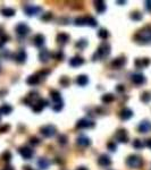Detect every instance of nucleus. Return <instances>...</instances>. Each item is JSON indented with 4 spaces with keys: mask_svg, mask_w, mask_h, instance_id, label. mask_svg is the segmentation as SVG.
Listing matches in <instances>:
<instances>
[{
    "mask_svg": "<svg viewBox=\"0 0 151 170\" xmlns=\"http://www.w3.org/2000/svg\"><path fill=\"white\" fill-rule=\"evenodd\" d=\"M135 41L142 44H150L151 43V26H146L144 29L140 30L134 36Z\"/></svg>",
    "mask_w": 151,
    "mask_h": 170,
    "instance_id": "nucleus-1",
    "label": "nucleus"
},
{
    "mask_svg": "<svg viewBox=\"0 0 151 170\" xmlns=\"http://www.w3.org/2000/svg\"><path fill=\"white\" fill-rule=\"evenodd\" d=\"M110 44L107 42H104L101 43L99 46V48L97 49V51L94 52V55L92 57V60L95 61V60H101L104 59L105 57H108V56L110 55Z\"/></svg>",
    "mask_w": 151,
    "mask_h": 170,
    "instance_id": "nucleus-2",
    "label": "nucleus"
},
{
    "mask_svg": "<svg viewBox=\"0 0 151 170\" xmlns=\"http://www.w3.org/2000/svg\"><path fill=\"white\" fill-rule=\"evenodd\" d=\"M126 166L131 168V169H138L140 167L143 166V160L140 155L136 154H132L126 159Z\"/></svg>",
    "mask_w": 151,
    "mask_h": 170,
    "instance_id": "nucleus-3",
    "label": "nucleus"
},
{
    "mask_svg": "<svg viewBox=\"0 0 151 170\" xmlns=\"http://www.w3.org/2000/svg\"><path fill=\"white\" fill-rule=\"evenodd\" d=\"M56 132H57V129L53 125H46V126L41 127V129H40V133H41L44 137H48V138L56 135Z\"/></svg>",
    "mask_w": 151,
    "mask_h": 170,
    "instance_id": "nucleus-4",
    "label": "nucleus"
},
{
    "mask_svg": "<svg viewBox=\"0 0 151 170\" xmlns=\"http://www.w3.org/2000/svg\"><path fill=\"white\" fill-rule=\"evenodd\" d=\"M24 12L27 16H35V15H38L40 12H42V8L41 7H38V6H32V5H26L25 7H24Z\"/></svg>",
    "mask_w": 151,
    "mask_h": 170,
    "instance_id": "nucleus-5",
    "label": "nucleus"
},
{
    "mask_svg": "<svg viewBox=\"0 0 151 170\" xmlns=\"http://www.w3.org/2000/svg\"><path fill=\"white\" fill-rule=\"evenodd\" d=\"M94 121H92L90 119L88 118H82L80 119L76 124V127L80 128V129H83V128H93L94 127Z\"/></svg>",
    "mask_w": 151,
    "mask_h": 170,
    "instance_id": "nucleus-6",
    "label": "nucleus"
},
{
    "mask_svg": "<svg viewBox=\"0 0 151 170\" xmlns=\"http://www.w3.org/2000/svg\"><path fill=\"white\" fill-rule=\"evenodd\" d=\"M115 138L121 143H127L129 142V135H127L126 129H123V128L118 129L115 134Z\"/></svg>",
    "mask_w": 151,
    "mask_h": 170,
    "instance_id": "nucleus-7",
    "label": "nucleus"
},
{
    "mask_svg": "<svg viewBox=\"0 0 151 170\" xmlns=\"http://www.w3.org/2000/svg\"><path fill=\"white\" fill-rule=\"evenodd\" d=\"M47 106H48V101L43 100V99H39V100L36 101V103H33L32 109H33V111H34L35 114H39V112H41Z\"/></svg>",
    "mask_w": 151,
    "mask_h": 170,
    "instance_id": "nucleus-8",
    "label": "nucleus"
},
{
    "mask_svg": "<svg viewBox=\"0 0 151 170\" xmlns=\"http://www.w3.org/2000/svg\"><path fill=\"white\" fill-rule=\"evenodd\" d=\"M18 152H19V154L22 155V158L25 159V160H30L31 158L33 157V154H34L33 150H31L30 148H26V146L19 148V149H18Z\"/></svg>",
    "mask_w": 151,
    "mask_h": 170,
    "instance_id": "nucleus-9",
    "label": "nucleus"
},
{
    "mask_svg": "<svg viewBox=\"0 0 151 170\" xmlns=\"http://www.w3.org/2000/svg\"><path fill=\"white\" fill-rule=\"evenodd\" d=\"M16 33L21 36H26L27 34L30 33V27L26 25L25 23H19L17 26H16Z\"/></svg>",
    "mask_w": 151,
    "mask_h": 170,
    "instance_id": "nucleus-10",
    "label": "nucleus"
},
{
    "mask_svg": "<svg viewBox=\"0 0 151 170\" xmlns=\"http://www.w3.org/2000/svg\"><path fill=\"white\" fill-rule=\"evenodd\" d=\"M138 129L139 132L143 133V134L149 133L151 131V121H149V120H143V121H141L140 125H139Z\"/></svg>",
    "mask_w": 151,
    "mask_h": 170,
    "instance_id": "nucleus-11",
    "label": "nucleus"
},
{
    "mask_svg": "<svg viewBox=\"0 0 151 170\" xmlns=\"http://www.w3.org/2000/svg\"><path fill=\"white\" fill-rule=\"evenodd\" d=\"M98 165L101 167H109L112 165V159L107 154H101L98 159Z\"/></svg>",
    "mask_w": 151,
    "mask_h": 170,
    "instance_id": "nucleus-12",
    "label": "nucleus"
},
{
    "mask_svg": "<svg viewBox=\"0 0 151 170\" xmlns=\"http://www.w3.org/2000/svg\"><path fill=\"white\" fill-rule=\"evenodd\" d=\"M132 82L136 85H142L146 83V77H144L143 74L136 73V74H133V75H132Z\"/></svg>",
    "mask_w": 151,
    "mask_h": 170,
    "instance_id": "nucleus-13",
    "label": "nucleus"
},
{
    "mask_svg": "<svg viewBox=\"0 0 151 170\" xmlns=\"http://www.w3.org/2000/svg\"><path fill=\"white\" fill-rule=\"evenodd\" d=\"M51 58V53H50V51H48L47 49H42V50L40 51L39 53V59L41 63L43 64H46L49 61V59Z\"/></svg>",
    "mask_w": 151,
    "mask_h": 170,
    "instance_id": "nucleus-14",
    "label": "nucleus"
},
{
    "mask_svg": "<svg viewBox=\"0 0 151 170\" xmlns=\"http://www.w3.org/2000/svg\"><path fill=\"white\" fill-rule=\"evenodd\" d=\"M125 64H126L125 57H119V58H116L115 60H112V67L115 68V69H119V68H122Z\"/></svg>",
    "mask_w": 151,
    "mask_h": 170,
    "instance_id": "nucleus-15",
    "label": "nucleus"
},
{
    "mask_svg": "<svg viewBox=\"0 0 151 170\" xmlns=\"http://www.w3.org/2000/svg\"><path fill=\"white\" fill-rule=\"evenodd\" d=\"M83 64H84V59L80 56H75L69 60V66H72V67H80Z\"/></svg>",
    "mask_w": 151,
    "mask_h": 170,
    "instance_id": "nucleus-16",
    "label": "nucleus"
},
{
    "mask_svg": "<svg viewBox=\"0 0 151 170\" xmlns=\"http://www.w3.org/2000/svg\"><path fill=\"white\" fill-rule=\"evenodd\" d=\"M33 42H34V46L38 48H42L44 46V42H46V38H44V35L42 34H36L33 39Z\"/></svg>",
    "mask_w": 151,
    "mask_h": 170,
    "instance_id": "nucleus-17",
    "label": "nucleus"
},
{
    "mask_svg": "<svg viewBox=\"0 0 151 170\" xmlns=\"http://www.w3.org/2000/svg\"><path fill=\"white\" fill-rule=\"evenodd\" d=\"M26 58H27V55H26V52H25L24 49H21V50L16 53V56H15V59H16V61H17L18 64H23V63H25Z\"/></svg>",
    "mask_w": 151,
    "mask_h": 170,
    "instance_id": "nucleus-18",
    "label": "nucleus"
},
{
    "mask_svg": "<svg viewBox=\"0 0 151 170\" xmlns=\"http://www.w3.org/2000/svg\"><path fill=\"white\" fill-rule=\"evenodd\" d=\"M76 143H77L80 146H82V148H86V146H90L91 145V141L89 137L82 135V136H80V137H77Z\"/></svg>",
    "mask_w": 151,
    "mask_h": 170,
    "instance_id": "nucleus-19",
    "label": "nucleus"
},
{
    "mask_svg": "<svg viewBox=\"0 0 151 170\" xmlns=\"http://www.w3.org/2000/svg\"><path fill=\"white\" fill-rule=\"evenodd\" d=\"M150 59L149 58H143V59H136L135 60V67L141 69V68L148 67L150 65Z\"/></svg>",
    "mask_w": 151,
    "mask_h": 170,
    "instance_id": "nucleus-20",
    "label": "nucleus"
},
{
    "mask_svg": "<svg viewBox=\"0 0 151 170\" xmlns=\"http://www.w3.org/2000/svg\"><path fill=\"white\" fill-rule=\"evenodd\" d=\"M121 119L122 120H129V118H132V116H133V111L129 109V108H124L123 110L121 111Z\"/></svg>",
    "mask_w": 151,
    "mask_h": 170,
    "instance_id": "nucleus-21",
    "label": "nucleus"
},
{
    "mask_svg": "<svg viewBox=\"0 0 151 170\" xmlns=\"http://www.w3.org/2000/svg\"><path fill=\"white\" fill-rule=\"evenodd\" d=\"M94 7H95V10H97V12H98L99 14L105 13V12H106V9H107L106 2H105V1H102V0H99V1H95Z\"/></svg>",
    "mask_w": 151,
    "mask_h": 170,
    "instance_id": "nucleus-22",
    "label": "nucleus"
},
{
    "mask_svg": "<svg viewBox=\"0 0 151 170\" xmlns=\"http://www.w3.org/2000/svg\"><path fill=\"white\" fill-rule=\"evenodd\" d=\"M50 98L52 99L53 103H58V102H61V94L57 91V90H52L50 91Z\"/></svg>",
    "mask_w": 151,
    "mask_h": 170,
    "instance_id": "nucleus-23",
    "label": "nucleus"
},
{
    "mask_svg": "<svg viewBox=\"0 0 151 170\" xmlns=\"http://www.w3.org/2000/svg\"><path fill=\"white\" fill-rule=\"evenodd\" d=\"M69 41V35L67 33H59L57 35V42L58 43H61V44H65V43H67Z\"/></svg>",
    "mask_w": 151,
    "mask_h": 170,
    "instance_id": "nucleus-24",
    "label": "nucleus"
},
{
    "mask_svg": "<svg viewBox=\"0 0 151 170\" xmlns=\"http://www.w3.org/2000/svg\"><path fill=\"white\" fill-rule=\"evenodd\" d=\"M40 82V78L38 75H31V76L27 77V80H26V83L29 85H32V86H34V85H38Z\"/></svg>",
    "mask_w": 151,
    "mask_h": 170,
    "instance_id": "nucleus-25",
    "label": "nucleus"
},
{
    "mask_svg": "<svg viewBox=\"0 0 151 170\" xmlns=\"http://www.w3.org/2000/svg\"><path fill=\"white\" fill-rule=\"evenodd\" d=\"M49 165H50V161L48 159H46V158H40L39 161H38V166H39L40 169H43V170L48 169Z\"/></svg>",
    "mask_w": 151,
    "mask_h": 170,
    "instance_id": "nucleus-26",
    "label": "nucleus"
},
{
    "mask_svg": "<svg viewBox=\"0 0 151 170\" xmlns=\"http://www.w3.org/2000/svg\"><path fill=\"white\" fill-rule=\"evenodd\" d=\"M88 83H89V78L86 75H80L76 77V84L80 86H85Z\"/></svg>",
    "mask_w": 151,
    "mask_h": 170,
    "instance_id": "nucleus-27",
    "label": "nucleus"
},
{
    "mask_svg": "<svg viewBox=\"0 0 151 170\" xmlns=\"http://www.w3.org/2000/svg\"><path fill=\"white\" fill-rule=\"evenodd\" d=\"M13 111V107L9 104H2L0 107V115H9Z\"/></svg>",
    "mask_w": 151,
    "mask_h": 170,
    "instance_id": "nucleus-28",
    "label": "nucleus"
},
{
    "mask_svg": "<svg viewBox=\"0 0 151 170\" xmlns=\"http://www.w3.org/2000/svg\"><path fill=\"white\" fill-rule=\"evenodd\" d=\"M85 25H89L91 26V27H95V26L98 25V22H97V19H94L93 17H85Z\"/></svg>",
    "mask_w": 151,
    "mask_h": 170,
    "instance_id": "nucleus-29",
    "label": "nucleus"
},
{
    "mask_svg": "<svg viewBox=\"0 0 151 170\" xmlns=\"http://www.w3.org/2000/svg\"><path fill=\"white\" fill-rule=\"evenodd\" d=\"M15 9H13V8H4V9H1V14L4 15V16H6V17H12V16H14L15 15Z\"/></svg>",
    "mask_w": 151,
    "mask_h": 170,
    "instance_id": "nucleus-30",
    "label": "nucleus"
},
{
    "mask_svg": "<svg viewBox=\"0 0 151 170\" xmlns=\"http://www.w3.org/2000/svg\"><path fill=\"white\" fill-rule=\"evenodd\" d=\"M141 101L144 102V103H149L151 101V92L149 91H146L141 94Z\"/></svg>",
    "mask_w": 151,
    "mask_h": 170,
    "instance_id": "nucleus-31",
    "label": "nucleus"
},
{
    "mask_svg": "<svg viewBox=\"0 0 151 170\" xmlns=\"http://www.w3.org/2000/svg\"><path fill=\"white\" fill-rule=\"evenodd\" d=\"M101 100H102L104 103H110V102H112L115 100V95L110 93H107V94H105V95H102Z\"/></svg>",
    "mask_w": 151,
    "mask_h": 170,
    "instance_id": "nucleus-32",
    "label": "nucleus"
},
{
    "mask_svg": "<svg viewBox=\"0 0 151 170\" xmlns=\"http://www.w3.org/2000/svg\"><path fill=\"white\" fill-rule=\"evenodd\" d=\"M98 36H99L100 39H102V40H106V39H108V36H109V33H108L107 30L101 29V30L98 32Z\"/></svg>",
    "mask_w": 151,
    "mask_h": 170,
    "instance_id": "nucleus-33",
    "label": "nucleus"
},
{
    "mask_svg": "<svg viewBox=\"0 0 151 170\" xmlns=\"http://www.w3.org/2000/svg\"><path fill=\"white\" fill-rule=\"evenodd\" d=\"M143 146H144V144L142 143V141L141 140H135L133 141V148L136 150H142Z\"/></svg>",
    "mask_w": 151,
    "mask_h": 170,
    "instance_id": "nucleus-34",
    "label": "nucleus"
},
{
    "mask_svg": "<svg viewBox=\"0 0 151 170\" xmlns=\"http://www.w3.org/2000/svg\"><path fill=\"white\" fill-rule=\"evenodd\" d=\"M131 18L133 19V21H141L142 19V14L139 13V12H134V13H132V15H131Z\"/></svg>",
    "mask_w": 151,
    "mask_h": 170,
    "instance_id": "nucleus-35",
    "label": "nucleus"
},
{
    "mask_svg": "<svg viewBox=\"0 0 151 170\" xmlns=\"http://www.w3.org/2000/svg\"><path fill=\"white\" fill-rule=\"evenodd\" d=\"M76 48H78V49H84V48L88 46V41L86 40H84V39H82V40H80L78 42H76Z\"/></svg>",
    "mask_w": 151,
    "mask_h": 170,
    "instance_id": "nucleus-36",
    "label": "nucleus"
},
{
    "mask_svg": "<svg viewBox=\"0 0 151 170\" xmlns=\"http://www.w3.org/2000/svg\"><path fill=\"white\" fill-rule=\"evenodd\" d=\"M1 158H2V160H4V161L9 162V161H10V159H12V153L9 152V151H6V152L2 153Z\"/></svg>",
    "mask_w": 151,
    "mask_h": 170,
    "instance_id": "nucleus-37",
    "label": "nucleus"
},
{
    "mask_svg": "<svg viewBox=\"0 0 151 170\" xmlns=\"http://www.w3.org/2000/svg\"><path fill=\"white\" fill-rule=\"evenodd\" d=\"M60 84L63 85V86H65V87H66V86H68L69 85V83H70V81H69V78L68 77H66V76H63L60 78Z\"/></svg>",
    "mask_w": 151,
    "mask_h": 170,
    "instance_id": "nucleus-38",
    "label": "nucleus"
},
{
    "mask_svg": "<svg viewBox=\"0 0 151 170\" xmlns=\"http://www.w3.org/2000/svg\"><path fill=\"white\" fill-rule=\"evenodd\" d=\"M58 142H59V144L65 145L66 143H67V136L63 135V134H61V135L59 136V138H58Z\"/></svg>",
    "mask_w": 151,
    "mask_h": 170,
    "instance_id": "nucleus-39",
    "label": "nucleus"
},
{
    "mask_svg": "<svg viewBox=\"0 0 151 170\" xmlns=\"http://www.w3.org/2000/svg\"><path fill=\"white\" fill-rule=\"evenodd\" d=\"M107 146H108V150H110V151H112V152L117 150V145L115 144V142H110V143H108Z\"/></svg>",
    "mask_w": 151,
    "mask_h": 170,
    "instance_id": "nucleus-40",
    "label": "nucleus"
},
{
    "mask_svg": "<svg viewBox=\"0 0 151 170\" xmlns=\"http://www.w3.org/2000/svg\"><path fill=\"white\" fill-rule=\"evenodd\" d=\"M30 143L32 145H38V144H40V140L39 138H36V137H31Z\"/></svg>",
    "mask_w": 151,
    "mask_h": 170,
    "instance_id": "nucleus-41",
    "label": "nucleus"
},
{
    "mask_svg": "<svg viewBox=\"0 0 151 170\" xmlns=\"http://www.w3.org/2000/svg\"><path fill=\"white\" fill-rule=\"evenodd\" d=\"M55 58H56L57 60H63V58H64V53H63V51H58L56 55H55Z\"/></svg>",
    "mask_w": 151,
    "mask_h": 170,
    "instance_id": "nucleus-42",
    "label": "nucleus"
},
{
    "mask_svg": "<svg viewBox=\"0 0 151 170\" xmlns=\"http://www.w3.org/2000/svg\"><path fill=\"white\" fill-rule=\"evenodd\" d=\"M51 18H52L51 13H47L46 15H43V16L41 17V19H43V21H49V19H51Z\"/></svg>",
    "mask_w": 151,
    "mask_h": 170,
    "instance_id": "nucleus-43",
    "label": "nucleus"
},
{
    "mask_svg": "<svg viewBox=\"0 0 151 170\" xmlns=\"http://www.w3.org/2000/svg\"><path fill=\"white\" fill-rule=\"evenodd\" d=\"M116 91H117V92H119V93H122V92H124V91H125V86H124V85H122V84L117 85V86H116Z\"/></svg>",
    "mask_w": 151,
    "mask_h": 170,
    "instance_id": "nucleus-44",
    "label": "nucleus"
},
{
    "mask_svg": "<svg viewBox=\"0 0 151 170\" xmlns=\"http://www.w3.org/2000/svg\"><path fill=\"white\" fill-rule=\"evenodd\" d=\"M9 128H10L9 125H5L2 127H0V133H6L7 131H9Z\"/></svg>",
    "mask_w": 151,
    "mask_h": 170,
    "instance_id": "nucleus-45",
    "label": "nucleus"
},
{
    "mask_svg": "<svg viewBox=\"0 0 151 170\" xmlns=\"http://www.w3.org/2000/svg\"><path fill=\"white\" fill-rule=\"evenodd\" d=\"M144 4H146V8H147L149 12H151V0H148Z\"/></svg>",
    "mask_w": 151,
    "mask_h": 170,
    "instance_id": "nucleus-46",
    "label": "nucleus"
},
{
    "mask_svg": "<svg viewBox=\"0 0 151 170\" xmlns=\"http://www.w3.org/2000/svg\"><path fill=\"white\" fill-rule=\"evenodd\" d=\"M49 70H44V72H42V70H41V72L39 73V75H42V76H44V75H48V74H49Z\"/></svg>",
    "mask_w": 151,
    "mask_h": 170,
    "instance_id": "nucleus-47",
    "label": "nucleus"
},
{
    "mask_svg": "<svg viewBox=\"0 0 151 170\" xmlns=\"http://www.w3.org/2000/svg\"><path fill=\"white\" fill-rule=\"evenodd\" d=\"M146 144H147L148 148H150V149H151V138H149V140H147V143H146Z\"/></svg>",
    "mask_w": 151,
    "mask_h": 170,
    "instance_id": "nucleus-48",
    "label": "nucleus"
},
{
    "mask_svg": "<svg viewBox=\"0 0 151 170\" xmlns=\"http://www.w3.org/2000/svg\"><path fill=\"white\" fill-rule=\"evenodd\" d=\"M24 170H33V168H31V167H29V166H25L24 167Z\"/></svg>",
    "mask_w": 151,
    "mask_h": 170,
    "instance_id": "nucleus-49",
    "label": "nucleus"
},
{
    "mask_svg": "<svg viewBox=\"0 0 151 170\" xmlns=\"http://www.w3.org/2000/svg\"><path fill=\"white\" fill-rule=\"evenodd\" d=\"M76 170H88V169H86L85 167H80V168H77Z\"/></svg>",
    "mask_w": 151,
    "mask_h": 170,
    "instance_id": "nucleus-50",
    "label": "nucleus"
},
{
    "mask_svg": "<svg viewBox=\"0 0 151 170\" xmlns=\"http://www.w3.org/2000/svg\"><path fill=\"white\" fill-rule=\"evenodd\" d=\"M150 170H151V168H150Z\"/></svg>",
    "mask_w": 151,
    "mask_h": 170,
    "instance_id": "nucleus-51",
    "label": "nucleus"
}]
</instances>
